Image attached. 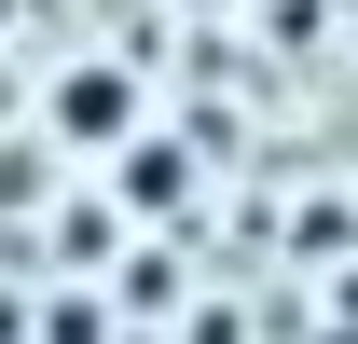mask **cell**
<instances>
[{
    "mask_svg": "<svg viewBox=\"0 0 358 344\" xmlns=\"http://www.w3.org/2000/svg\"><path fill=\"white\" fill-rule=\"evenodd\" d=\"M124 193H138V220H166L179 193H193V152H166V138H138V152H124Z\"/></svg>",
    "mask_w": 358,
    "mask_h": 344,
    "instance_id": "obj_2",
    "label": "cell"
},
{
    "mask_svg": "<svg viewBox=\"0 0 358 344\" xmlns=\"http://www.w3.org/2000/svg\"><path fill=\"white\" fill-rule=\"evenodd\" d=\"M55 138H69V152H124L138 138V83L110 69V55H83V69L55 83Z\"/></svg>",
    "mask_w": 358,
    "mask_h": 344,
    "instance_id": "obj_1",
    "label": "cell"
}]
</instances>
